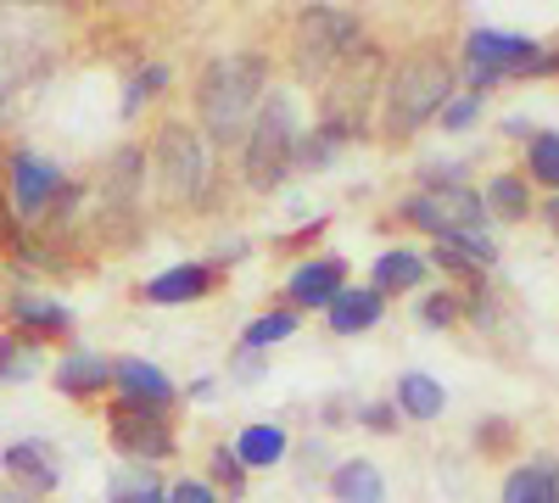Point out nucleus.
Masks as SVG:
<instances>
[{
    "label": "nucleus",
    "instance_id": "b1692460",
    "mask_svg": "<svg viewBox=\"0 0 559 503\" xmlns=\"http://www.w3.org/2000/svg\"><path fill=\"white\" fill-rule=\"evenodd\" d=\"M481 207L492 213V218H503V224H521V218H532V179L526 173H492L487 179V191H481Z\"/></svg>",
    "mask_w": 559,
    "mask_h": 503
},
{
    "label": "nucleus",
    "instance_id": "ddd939ff",
    "mask_svg": "<svg viewBox=\"0 0 559 503\" xmlns=\"http://www.w3.org/2000/svg\"><path fill=\"white\" fill-rule=\"evenodd\" d=\"M0 470L23 487V498H45V492H57V481H62V453H57V442H45V436H23V442H12L7 453H0Z\"/></svg>",
    "mask_w": 559,
    "mask_h": 503
},
{
    "label": "nucleus",
    "instance_id": "e433bc0d",
    "mask_svg": "<svg viewBox=\"0 0 559 503\" xmlns=\"http://www.w3.org/2000/svg\"><path fill=\"white\" fill-rule=\"evenodd\" d=\"M476 442L492 453V447H509V442H515V426H509V420H481L476 426Z\"/></svg>",
    "mask_w": 559,
    "mask_h": 503
},
{
    "label": "nucleus",
    "instance_id": "412c9836",
    "mask_svg": "<svg viewBox=\"0 0 559 503\" xmlns=\"http://www.w3.org/2000/svg\"><path fill=\"white\" fill-rule=\"evenodd\" d=\"M503 503H559V459L537 453V459L515 465L503 476Z\"/></svg>",
    "mask_w": 559,
    "mask_h": 503
},
{
    "label": "nucleus",
    "instance_id": "5701e85b",
    "mask_svg": "<svg viewBox=\"0 0 559 503\" xmlns=\"http://www.w3.org/2000/svg\"><path fill=\"white\" fill-rule=\"evenodd\" d=\"M331 498L336 503H386V476L376 459H342L331 470Z\"/></svg>",
    "mask_w": 559,
    "mask_h": 503
},
{
    "label": "nucleus",
    "instance_id": "4468645a",
    "mask_svg": "<svg viewBox=\"0 0 559 503\" xmlns=\"http://www.w3.org/2000/svg\"><path fill=\"white\" fill-rule=\"evenodd\" d=\"M7 319H12V331L28 336V342H62L73 331V308L57 302V297H45V291H12L7 297Z\"/></svg>",
    "mask_w": 559,
    "mask_h": 503
},
{
    "label": "nucleus",
    "instance_id": "72a5a7b5",
    "mask_svg": "<svg viewBox=\"0 0 559 503\" xmlns=\"http://www.w3.org/2000/svg\"><path fill=\"white\" fill-rule=\"evenodd\" d=\"M476 118H481V96H453V101L442 107V129H448V134L471 129Z\"/></svg>",
    "mask_w": 559,
    "mask_h": 503
},
{
    "label": "nucleus",
    "instance_id": "20e7f679",
    "mask_svg": "<svg viewBox=\"0 0 559 503\" xmlns=\"http://www.w3.org/2000/svg\"><path fill=\"white\" fill-rule=\"evenodd\" d=\"M152 173H157V191L174 207H213V157L207 141L191 123H157L152 134Z\"/></svg>",
    "mask_w": 559,
    "mask_h": 503
},
{
    "label": "nucleus",
    "instance_id": "cd10ccee",
    "mask_svg": "<svg viewBox=\"0 0 559 503\" xmlns=\"http://www.w3.org/2000/svg\"><path fill=\"white\" fill-rule=\"evenodd\" d=\"M297 325H302V319H297V308H269V313H258L252 325L241 331V347H252V352H269L274 342H292V336H297Z\"/></svg>",
    "mask_w": 559,
    "mask_h": 503
},
{
    "label": "nucleus",
    "instance_id": "9b49d317",
    "mask_svg": "<svg viewBox=\"0 0 559 503\" xmlns=\"http://www.w3.org/2000/svg\"><path fill=\"white\" fill-rule=\"evenodd\" d=\"M140 196H146V152L123 146V152H112V163L102 173V191H96L107 230H129V224H140Z\"/></svg>",
    "mask_w": 559,
    "mask_h": 503
},
{
    "label": "nucleus",
    "instance_id": "4be33fe9",
    "mask_svg": "<svg viewBox=\"0 0 559 503\" xmlns=\"http://www.w3.org/2000/svg\"><path fill=\"white\" fill-rule=\"evenodd\" d=\"M229 447H236V459L247 465V476H252V470H274V465H286V459H292V436H286V426H274V420L247 426Z\"/></svg>",
    "mask_w": 559,
    "mask_h": 503
},
{
    "label": "nucleus",
    "instance_id": "c9c22d12",
    "mask_svg": "<svg viewBox=\"0 0 559 503\" xmlns=\"http://www.w3.org/2000/svg\"><path fill=\"white\" fill-rule=\"evenodd\" d=\"M23 241H28V230H23V218L12 213V202H7V196H0V247H12V252H17Z\"/></svg>",
    "mask_w": 559,
    "mask_h": 503
},
{
    "label": "nucleus",
    "instance_id": "1a4fd4ad",
    "mask_svg": "<svg viewBox=\"0 0 559 503\" xmlns=\"http://www.w3.org/2000/svg\"><path fill=\"white\" fill-rule=\"evenodd\" d=\"M107 442L112 453H123L129 465H163L174 453V426L168 408H146V403H112L107 408Z\"/></svg>",
    "mask_w": 559,
    "mask_h": 503
},
{
    "label": "nucleus",
    "instance_id": "c756f323",
    "mask_svg": "<svg viewBox=\"0 0 559 503\" xmlns=\"http://www.w3.org/2000/svg\"><path fill=\"white\" fill-rule=\"evenodd\" d=\"M207 487L229 492V498H247V465L236 459V447H229V442H218L207 453Z\"/></svg>",
    "mask_w": 559,
    "mask_h": 503
},
{
    "label": "nucleus",
    "instance_id": "7c9ffc66",
    "mask_svg": "<svg viewBox=\"0 0 559 503\" xmlns=\"http://www.w3.org/2000/svg\"><path fill=\"white\" fill-rule=\"evenodd\" d=\"M459 319H464V297L459 291H426V297H419V325H426V331H448V325H459Z\"/></svg>",
    "mask_w": 559,
    "mask_h": 503
},
{
    "label": "nucleus",
    "instance_id": "79ce46f5",
    "mask_svg": "<svg viewBox=\"0 0 559 503\" xmlns=\"http://www.w3.org/2000/svg\"><path fill=\"white\" fill-rule=\"evenodd\" d=\"M0 503H23V492H0Z\"/></svg>",
    "mask_w": 559,
    "mask_h": 503
},
{
    "label": "nucleus",
    "instance_id": "6e6552de",
    "mask_svg": "<svg viewBox=\"0 0 559 503\" xmlns=\"http://www.w3.org/2000/svg\"><path fill=\"white\" fill-rule=\"evenodd\" d=\"M397 218L426 230L431 241H448V236H464V230H487V207H481V191L471 185H448V191H414L397 202Z\"/></svg>",
    "mask_w": 559,
    "mask_h": 503
},
{
    "label": "nucleus",
    "instance_id": "f8f14e48",
    "mask_svg": "<svg viewBox=\"0 0 559 503\" xmlns=\"http://www.w3.org/2000/svg\"><path fill=\"white\" fill-rule=\"evenodd\" d=\"M353 280H347V263L342 258H302L292 274H286V308H297V313H324L342 291H347Z\"/></svg>",
    "mask_w": 559,
    "mask_h": 503
},
{
    "label": "nucleus",
    "instance_id": "9d476101",
    "mask_svg": "<svg viewBox=\"0 0 559 503\" xmlns=\"http://www.w3.org/2000/svg\"><path fill=\"white\" fill-rule=\"evenodd\" d=\"M62 191H68V179H62V168L51 157H39L28 146H12L7 152V202H12V213L23 224L28 218H51L57 202H62Z\"/></svg>",
    "mask_w": 559,
    "mask_h": 503
},
{
    "label": "nucleus",
    "instance_id": "58836bf2",
    "mask_svg": "<svg viewBox=\"0 0 559 503\" xmlns=\"http://www.w3.org/2000/svg\"><path fill=\"white\" fill-rule=\"evenodd\" d=\"M543 224L559 236V196H548V202H543Z\"/></svg>",
    "mask_w": 559,
    "mask_h": 503
},
{
    "label": "nucleus",
    "instance_id": "423d86ee",
    "mask_svg": "<svg viewBox=\"0 0 559 503\" xmlns=\"http://www.w3.org/2000/svg\"><path fill=\"white\" fill-rule=\"evenodd\" d=\"M364 45V17L353 7H308L292 23V62L302 79H331Z\"/></svg>",
    "mask_w": 559,
    "mask_h": 503
},
{
    "label": "nucleus",
    "instance_id": "7ed1b4c3",
    "mask_svg": "<svg viewBox=\"0 0 559 503\" xmlns=\"http://www.w3.org/2000/svg\"><path fill=\"white\" fill-rule=\"evenodd\" d=\"M297 141H302L297 96L269 84V96H263V107H258V118L247 129V141H241V179H247V191L269 196V191L286 185V179L297 173Z\"/></svg>",
    "mask_w": 559,
    "mask_h": 503
},
{
    "label": "nucleus",
    "instance_id": "0eeeda50",
    "mask_svg": "<svg viewBox=\"0 0 559 503\" xmlns=\"http://www.w3.org/2000/svg\"><path fill=\"white\" fill-rule=\"evenodd\" d=\"M543 62V45L526 34H509V28H471L464 34V96H481V89L503 84V79H521L537 73Z\"/></svg>",
    "mask_w": 559,
    "mask_h": 503
},
{
    "label": "nucleus",
    "instance_id": "bb28decb",
    "mask_svg": "<svg viewBox=\"0 0 559 503\" xmlns=\"http://www.w3.org/2000/svg\"><path fill=\"white\" fill-rule=\"evenodd\" d=\"M526 173H532V185H543V191L559 196V129H532V141H526Z\"/></svg>",
    "mask_w": 559,
    "mask_h": 503
},
{
    "label": "nucleus",
    "instance_id": "f704fd0d",
    "mask_svg": "<svg viewBox=\"0 0 559 503\" xmlns=\"http://www.w3.org/2000/svg\"><path fill=\"white\" fill-rule=\"evenodd\" d=\"M163 503H218V492H213L207 481H197V476H179V481L163 492Z\"/></svg>",
    "mask_w": 559,
    "mask_h": 503
},
{
    "label": "nucleus",
    "instance_id": "f257e3e1",
    "mask_svg": "<svg viewBox=\"0 0 559 503\" xmlns=\"http://www.w3.org/2000/svg\"><path fill=\"white\" fill-rule=\"evenodd\" d=\"M269 51H218L207 57L197 79V118H202V141L207 146H241L247 129L269 96Z\"/></svg>",
    "mask_w": 559,
    "mask_h": 503
},
{
    "label": "nucleus",
    "instance_id": "2eb2a0df",
    "mask_svg": "<svg viewBox=\"0 0 559 503\" xmlns=\"http://www.w3.org/2000/svg\"><path fill=\"white\" fill-rule=\"evenodd\" d=\"M218 280H224L218 263H174V268L152 274V280L140 286V297H146L152 308H179V302H202Z\"/></svg>",
    "mask_w": 559,
    "mask_h": 503
},
{
    "label": "nucleus",
    "instance_id": "a211bd4d",
    "mask_svg": "<svg viewBox=\"0 0 559 503\" xmlns=\"http://www.w3.org/2000/svg\"><path fill=\"white\" fill-rule=\"evenodd\" d=\"M431 274V258L414 252V247H392L376 258V268H369V286H376L381 297H403V291H419Z\"/></svg>",
    "mask_w": 559,
    "mask_h": 503
},
{
    "label": "nucleus",
    "instance_id": "4c0bfd02",
    "mask_svg": "<svg viewBox=\"0 0 559 503\" xmlns=\"http://www.w3.org/2000/svg\"><path fill=\"white\" fill-rule=\"evenodd\" d=\"M263 370H269V363H263V352L241 347V352H236V370H229V381H241V386H247V381H258Z\"/></svg>",
    "mask_w": 559,
    "mask_h": 503
},
{
    "label": "nucleus",
    "instance_id": "2f4dec72",
    "mask_svg": "<svg viewBox=\"0 0 559 503\" xmlns=\"http://www.w3.org/2000/svg\"><path fill=\"white\" fill-rule=\"evenodd\" d=\"M112 503H163V487L152 470H123L112 476Z\"/></svg>",
    "mask_w": 559,
    "mask_h": 503
},
{
    "label": "nucleus",
    "instance_id": "f03ea898",
    "mask_svg": "<svg viewBox=\"0 0 559 503\" xmlns=\"http://www.w3.org/2000/svg\"><path fill=\"white\" fill-rule=\"evenodd\" d=\"M453 89H459V68L448 62V51H437V45H414L403 62L386 68L381 134L386 141H408V134H419L431 118H442V107L453 101Z\"/></svg>",
    "mask_w": 559,
    "mask_h": 503
},
{
    "label": "nucleus",
    "instance_id": "aec40b11",
    "mask_svg": "<svg viewBox=\"0 0 559 503\" xmlns=\"http://www.w3.org/2000/svg\"><path fill=\"white\" fill-rule=\"evenodd\" d=\"M392 403H397L403 420L431 426V420H442V408H448V386L437 375H426V370H403L397 386H392Z\"/></svg>",
    "mask_w": 559,
    "mask_h": 503
},
{
    "label": "nucleus",
    "instance_id": "393cba45",
    "mask_svg": "<svg viewBox=\"0 0 559 503\" xmlns=\"http://www.w3.org/2000/svg\"><path fill=\"white\" fill-rule=\"evenodd\" d=\"M39 363H45V347L17 336V331H0V381L7 386H23L39 375Z\"/></svg>",
    "mask_w": 559,
    "mask_h": 503
},
{
    "label": "nucleus",
    "instance_id": "f3484780",
    "mask_svg": "<svg viewBox=\"0 0 559 503\" xmlns=\"http://www.w3.org/2000/svg\"><path fill=\"white\" fill-rule=\"evenodd\" d=\"M386 319V297L376 286H347L331 308H324V325L331 336H369Z\"/></svg>",
    "mask_w": 559,
    "mask_h": 503
},
{
    "label": "nucleus",
    "instance_id": "dca6fc26",
    "mask_svg": "<svg viewBox=\"0 0 559 503\" xmlns=\"http://www.w3.org/2000/svg\"><path fill=\"white\" fill-rule=\"evenodd\" d=\"M112 386L123 403H146V408H174V397H179V386L152 358H112Z\"/></svg>",
    "mask_w": 559,
    "mask_h": 503
},
{
    "label": "nucleus",
    "instance_id": "a19ab883",
    "mask_svg": "<svg viewBox=\"0 0 559 503\" xmlns=\"http://www.w3.org/2000/svg\"><path fill=\"white\" fill-rule=\"evenodd\" d=\"M537 73L548 79V73H559V51H543V62H537Z\"/></svg>",
    "mask_w": 559,
    "mask_h": 503
},
{
    "label": "nucleus",
    "instance_id": "473e14b6",
    "mask_svg": "<svg viewBox=\"0 0 559 503\" xmlns=\"http://www.w3.org/2000/svg\"><path fill=\"white\" fill-rule=\"evenodd\" d=\"M364 431H376V436H386V431H397L403 426V415H397V403L392 397H376V403H358V415H353Z\"/></svg>",
    "mask_w": 559,
    "mask_h": 503
},
{
    "label": "nucleus",
    "instance_id": "c85d7f7f",
    "mask_svg": "<svg viewBox=\"0 0 559 503\" xmlns=\"http://www.w3.org/2000/svg\"><path fill=\"white\" fill-rule=\"evenodd\" d=\"M168 84H174L168 62H146V68H134V79L123 84V118H134V112L146 107V101H157Z\"/></svg>",
    "mask_w": 559,
    "mask_h": 503
},
{
    "label": "nucleus",
    "instance_id": "ea45409f",
    "mask_svg": "<svg viewBox=\"0 0 559 503\" xmlns=\"http://www.w3.org/2000/svg\"><path fill=\"white\" fill-rule=\"evenodd\" d=\"M213 386H218V381H213V375H202V381H191V397L202 403V397H213Z\"/></svg>",
    "mask_w": 559,
    "mask_h": 503
},
{
    "label": "nucleus",
    "instance_id": "6ab92c4d",
    "mask_svg": "<svg viewBox=\"0 0 559 503\" xmlns=\"http://www.w3.org/2000/svg\"><path fill=\"white\" fill-rule=\"evenodd\" d=\"M51 381H57L62 397H102V392H112V358L68 352L62 363H51Z\"/></svg>",
    "mask_w": 559,
    "mask_h": 503
},
{
    "label": "nucleus",
    "instance_id": "39448f33",
    "mask_svg": "<svg viewBox=\"0 0 559 503\" xmlns=\"http://www.w3.org/2000/svg\"><path fill=\"white\" fill-rule=\"evenodd\" d=\"M381 84H386V51L381 45H358V51L324 79V96H319V123H331L347 141H364L369 134V107L381 101Z\"/></svg>",
    "mask_w": 559,
    "mask_h": 503
},
{
    "label": "nucleus",
    "instance_id": "a878e982",
    "mask_svg": "<svg viewBox=\"0 0 559 503\" xmlns=\"http://www.w3.org/2000/svg\"><path fill=\"white\" fill-rule=\"evenodd\" d=\"M347 146H353L347 134H336L331 123H313V129H302V141H297V168L302 173H319V168H331Z\"/></svg>",
    "mask_w": 559,
    "mask_h": 503
}]
</instances>
